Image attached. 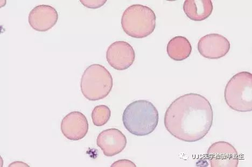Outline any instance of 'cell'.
I'll list each match as a JSON object with an SVG mask.
<instances>
[{
    "instance_id": "6da1fadb",
    "label": "cell",
    "mask_w": 252,
    "mask_h": 167,
    "mask_svg": "<svg viewBox=\"0 0 252 167\" xmlns=\"http://www.w3.org/2000/svg\"><path fill=\"white\" fill-rule=\"evenodd\" d=\"M214 112L203 96L190 93L177 98L166 111L164 125L169 133L185 142H196L207 135L213 124Z\"/></svg>"
},
{
    "instance_id": "7a4b0ae2",
    "label": "cell",
    "mask_w": 252,
    "mask_h": 167,
    "mask_svg": "<svg viewBox=\"0 0 252 167\" xmlns=\"http://www.w3.org/2000/svg\"><path fill=\"white\" fill-rule=\"evenodd\" d=\"M159 119L158 112L152 103L137 100L126 107L123 122L126 129L136 136L150 135L156 129Z\"/></svg>"
},
{
    "instance_id": "3957f363",
    "label": "cell",
    "mask_w": 252,
    "mask_h": 167,
    "mask_svg": "<svg viewBox=\"0 0 252 167\" xmlns=\"http://www.w3.org/2000/svg\"><path fill=\"white\" fill-rule=\"evenodd\" d=\"M156 15L151 8L141 4H133L125 10L122 26L128 36L142 38L153 32L156 27Z\"/></svg>"
},
{
    "instance_id": "277c9868",
    "label": "cell",
    "mask_w": 252,
    "mask_h": 167,
    "mask_svg": "<svg viewBox=\"0 0 252 167\" xmlns=\"http://www.w3.org/2000/svg\"><path fill=\"white\" fill-rule=\"evenodd\" d=\"M113 85L111 74L107 69L99 64L89 66L84 71L81 83L84 96L89 101H95L107 97Z\"/></svg>"
},
{
    "instance_id": "5b68a950",
    "label": "cell",
    "mask_w": 252,
    "mask_h": 167,
    "mask_svg": "<svg viewBox=\"0 0 252 167\" xmlns=\"http://www.w3.org/2000/svg\"><path fill=\"white\" fill-rule=\"evenodd\" d=\"M225 100L233 110L239 112L252 111V74L242 72L235 75L228 82Z\"/></svg>"
},
{
    "instance_id": "8992f818",
    "label": "cell",
    "mask_w": 252,
    "mask_h": 167,
    "mask_svg": "<svg viewBox=\"0 0 252 167\" xmlns=\"http://www.w3.org/2000/svg\"><path fill=\"white\" fill-rule=\"evenodd\" d=\"M211 167H237L239 155L231 143L225 141L216 142L207 152Z\"/></svg>"
},
{
    "instance_id": "52a82bcc",
    "label": "cell",
    "mask_w": 252,
    "mask_h": 167,
    "mask_svg": "<svg viewBox=\"0 0 252 167\" xmlns=\"http://www.w3.org/2000/svg\"><path fill=\"white\" fill-rule=\"evenodd\" d=\"M135 59V51L127 42L117 41L108 47L106 59L112 67L118 71L127 70L133 65Z\"/></svg>"
},
{
    "instance_id": "ba28073f",
    "label": "cell",
    "mask_w": 252,
    "mask_h": 167,
    "mask_svg": "<svg viewBox=\"0 0 252 167\" xmlns=\"http://www.w3.org/2000/svg\"><path fill=\"white\" fill-rule=\"evenodd\" d=\"M230 47L228 39L217 33H211L202 37L198 43L199 54L209 59H218L225 56Z\"/></svg>"
},
{
    "instance_id": "9c48e42d",
    "label": "cell",
    "mask_w": 252,
    "mask_h": 167,
    "mask_svg": "<svg viewBox=\"0 0 252 167\" xmlns=\"http://www.w3.org/2000/svg\"><path fill=\"white\" fill-rule=\"evenodd\" d=\"M62 134L67 139L78 141L83 139L89 131L87 117L81 112L73 111L63 118L61 122Z\"/></svg>"
},
{
    "instance_id": "30bf717a",
    "label": "cell",
    "mask_w": 252,
    "mask_h": 167,
    "mask_svg": "<svg viewBox=\"0 0 252 167\" xmlns=\"http://www.w3.org/2000/svg\"><path fill=\"white\" fill-rule=\"evenodd\" d=\"M59 20V14L53 7L49 5H38L34 8L28 16L31 27L39 32L47 31L52 28Z\"/></svg>"
},
{
    "instance_id": "8fae6325",
    "label": "cell",
    "mask_w": 252,
    "mask_h": 167,
    "mask_svg": "<svg viewBox=\"0 0 252 167\" xmlns=\"http://www.w3.org/2000/svg\"><path fill=\"white\" fill-rule=\"evenodd\" d=\"M96 144L105 156L112 157L124 151L127 145V139L122 131L110 129L101 132L97 137Z\"/></svg>"
},
{
    "instance_id": "7c38bea8",
    "label": "cell",
    "mask_w": 252,
    "mask_h": 167,
    "mask_svg": "<svg viewBox=\"0 0 252 167\" xmlns=\"http://www.w3.org/2000/svg\"><path fill=\"white\" fill-rule=\"evenodd\" d=\"M211 0H186L183 10L189 19L194 21H202L208 18L213 11Z\"/></svg>"
},
{
    "instance_id": "4fadbf2b",
    "label": "cell",
    "mask_w": 252,
    "mask_h": 167,
    "mask_svg": "<svg viewBox=\"0 0 252 167\" xmlns=\"http://www.w3.org/2000/svg\"><path fill=\"white\" fill-rule=\"evenodd\" d=\"M167 51L171 59L181 61L186 59L190 56L192 47L190 42L186 37L176 36L169 42Z\"/></svg>"
},
{
    "instance_id": "5bb4252c",
    "label": "cell",
    "mask_w": 252,
    "mask_h": 167,
    "mask_svg": "<svg viewBox=\"0 0 252 167\" xmlns=\"http://www.w3.org/2000/svg\"><path fill=\"white\" fill-rule=\"evenodd\" d=\"M111 115L110 109L105 105H100L95 107L91 116L93 123L96 126H102L105 125L110 120Z\"/></svg>"
},
{
    "instance_id": "9a60e30c",
    "label": "cell",
    "mask_w": 252,
    "mask_h": 167,
    "mask_svg": "<svg viewBox=\"0 0 252 167\" xmlns=\"http://www.w3.org/2000/svg\"><path fill=\"white\" fill-rule=\"evenodd\" d=\"M86 7L91 9L99 8L106 2V0H81L80 1Z\"/></svg>"
},
{
    "instance_id": "2e32d148",
    "label": "cell",
    "mask_w": 252,
    "mask_h": 167,
    "mask_svg": "<svg viewBox=\"0 0 252 167\" xmlns=\"http://www.w3.org/2000/svg\"><path fill=\"white\" fill-rule=\"evenodd\" d=\"M112 167H136V166L132 162L128 160H120L116 161V163L113 164Z\"/></svg>"
},
{
    "instance_id": "e0dca14e",
    "label": "cell",
    "mask_w": 252,
    "mask_h": 167,
    "mask_svg": "<svg viewBox=\"0 0 252 167\" xmlns=\"http://www.w3.org/2000/svg\"><path fill=\"white\" fill-rule=\"evenodd\" d=\"M29 167V166L24 163L17 162L13 163L9 165V167Z\"/></svg>"
}]
</instances>
